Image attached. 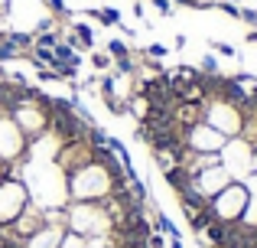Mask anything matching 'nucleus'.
Instances as JSON below:
<instances>
[{
  "mask_svg": "<svg viewBox=\"0 0 257 248\" xmlns=\"http://www.w3.org/2000/svg\"><path fill=\"white\" fill-rule=\"evenodd\" d=\"M120 186H127V177H114L107 167L91 160L75 173H69V203H101Z\"/></svg>",
  "mask_w": 257,
  "mask_h": 248,
  "instance_id": "f257e3e1",
  "label": "nucleus"
},
{
  "mask_svg": "<svg viewBox=\"0 0 257 248\" xmlns=\"http://www.w3.org/2000/svg\"><path fill=\"white\" fill-rule=\"evenodd\" d=\"M65 229L91 238L101 232H114V219L104 212L101 203H69L65 206Z\"/></svg>",
  "mask_w": 257,
  "mask_h": 248,
  "instance_id": "f03ea898",
  "label": "nucleus"
},
{
  "mask_svg": "<svg viewBox=\"0 0 257 248\" xmlns=\"http://www.w3.org/2000/svg\"><path fill=\"white\" fill-rule=\"evenodd\" d=\"M49 98L43 89H39L36 98H30V102H20L17 108H13V121H17V127L26 134V137H39L43 131H49V121H52V111H49Z\"/></svg>",
  "mask_w": 257,
  "mask_h": 248,
  "instance_id": "7ed1b4c3",
  "label": "nucleus"
},
{
  "mask_svg": "<svg viewBox=\"0 0 257 248\" xmlns=\"http://www.w3.org/2000/svg\"><path fill=\"white\" fill-rule=\"evenodd\" d=\"M247 199H251V193L244 190V183H238V180H231V183L225 186V190L218 193L215 199H208V216H212V222H225V225H234L241 219V212H244Z\"/></svg>",
  "mask_w": 257,
  "mask_h": 248,
  "instance_id": "20e7f679",
  "label": "nucleus"
},
{
  "mask_svg": "<svg viewBox=\"0 0 257 248\" xmlns=\"http://www.w3.org/2000/svg\"><path fill=\"white\" fill-rule=\"evenodd\" d=\"M202 121L212 124L218 134H225V137H238L241 127H244V111L238 108V105L225 102V98H208L205 102V115H202Z\"/></svg>",
  "mask_w": 257,
  "mask_h": 248,
  "instance_id": "39448f33",
  "label": "nucleus"
},
{
  "mask_svg": "<svg viewBox=\"0 0 257 248\" xmlns=\"http://www.w3.org/2000/svg\"><path fill=\"white\" fill-rule=\"evenodd\" d=\"M30 206V190L20 177L7 173L0 177V225H10L20 219V212Z\"/></svg>",
  "mask_w": 257,
  "mask_h": 248,
  "instance_id": "423d86ee",
  "label": "nucleus"
},
{
  "mask_svg": "<svg viewBox=\"0 0 257 248\" xmlns=\"http://www.w3.org/2000/svg\"><path fill=\"white\" fill-rule=\"evenodd\" d=\"M251 157H254V144L247 137H228L225 140V147L218 150V160H221V167L228 170V177L231 180H244L247 173H251Z\"/></svg>",
  "mask_w": 257,
  "mask_h": 248,
  "instance_id": "0eeeda50",
  "label": "nucleus"
},
{
  "mask_svg": "<svg viewBox=\"0 0 257 248\" xmlns=\"http://www.w3.org/2000/svg\"><path fill=\"white\" fill-rule=\"evenodd\" d=\"M26 147H30V137L17 127L10 115L0 118V160L4 163H20L26 157Z\"/></svg>",
  "mask_w": 257,
  "mask_h": 248,
  "instance_id": "6e6552de",
  "label": "nucleus"
},
{
  "mask_svg": "<svg viewBox=\"0 0 257 248\" xmlns=\"http://www.w3.org/2000/svg\"><path fill=\"white\" fill-rule=\"evenodd\" d=\"M225 140H228L225 134H218L205 121H199L192 127H182V144L192 147V150H199V153H218L221 147H225Z\"/></svg>",
  "mask_w": 257,
  "mask_h": 248,
  "instance_id": "1a4fd4ad",
  "label": "nucleus"
},
{
  "mask_svg": "<svg viewBox=\"0 0 257 248\" xmlns=\"http://www.w3.org/2000/svg\"><path fill=\"white\" fill-rule=\"evenodd\" d=\"M91 153H94V147L88 144V137L72 140V144H62V150L56 153V167L65 173V177H69V173H75L78 167L91 163Z\"/></svg>",
  "mask_w": 257,
  "mask_h": 248,
  "instance_id": "9d476101",
  "label": "nucleus"
},
{
  "mask_svg": "<svg viewBox=\"0 0 257 248\" xmlns=\"http://www.w3.org/2000/svg\"><path fill=\"white\" fill-rule=\"evenodd\" d=\"M228 183H231V177H228V170L218 163V167H208V170L195 173L192 177V193H199V196L208 203V199H215Z\"/></svg>",
  "mask_w": 257,
  "mask_h": 248,
  "instance_id": "9b49d317",
  "label": "nucleus"
},
{
  "mask_svg": "<svg viewBox=\"0 0 257 248\" xmlns=\"http://www.w3.org/2000/svg\"><path fill=\"white\" fill-rule=\"evenodd\" d=\"M62 235H65V225H52V222H46L43 229H36L30 238H23V248H59Z\"/></svg>",
  "mask_w": 257,
  "mask_h": 248,
  "instance_id": "f8f14e48",
  "label": "nucleus"
},
{
  "mask_svg": "<svg viewBox=\"0 0 257 248\" xmlns=\"http://www.w3.org/2000/svg\"><path fill=\"white\" fill-rule=\"evenodd\" d=\"M65 43L72 49H94V30L88 23H72V33H69Z\"/></svg>",
  "mask_w": 257,
  "mask_h": 248,
  "instance_id": "ddd939ff",
  "label": "nucleus"
},
{
  "mask_svg": "<svg viewBox=\"0 0 257 248\" xmlns=\"http://www.w3.org/2000/svg\"><path fill=\"white\" fill-rule=\"evenodd\" d=\"M163 180H166V186H170L176 196H182V193L192 186V177H189L182 167H170V170H163Z\"/></svg>",
  "mask_w": 257,
  "mask_h": 248,
  "instance_id": "4468645a",
  "label": "nucleus"
},
{
  "mask_svg": "<svg viewBox=\"0 0 257 248\" xmlns=\"http://www.w3.org/2000/svg\"><path fill=\"white\" fill-rule=\"evenodd\" d=\"M228 229H231V225H225V222H212V225H208V229H205V232L199 235V242L205 238V242L212 245V248H218V245H221V242L228 238Z\"/></svg>",
  "mask_w": 257,
  "mask_h": 248,
  "instance_id": "2eb2a0df",
  "label": "nucleus"
},
{
  "mask_svg": "<svg viewBox=\"0 0 257 248\" xmlns=\"http://www.w3.org/2000/svg\"><path fill=\"white\" fill-rule=\"evenodd\" d=\"M7 39H10L20 52H30L33 43H36V33H20V30H13V33H7Z\"/></svg>",
  "mask_w": 257,
  "mask_h": 248,
  "instance_id": "dca6fc26",
  "label": "nucleus"
},
{
  "mask_svg": "<svg viewBox=\"0 0 257 248\" xmlns=\"http://www.w3.org/2000/svg\"><path fill=\"white\" fill-rule=\"evenodd\" d=\"M88 248H120L117 235L114 232H101V235H91L88 238Z\"/></svg>",
  "mask_w": 257,
  "mask_h": 248,
  "instance_id": "f3484780",
  "label": "nucleus"
},
{
  "mask_svg": "<svg viewBox=\"0 0 257 248\" xmlns=\"http://www.w3.org/2000/svg\"><path fill=\"white\" fill-rule=\"evenodd\" d=\"M238 222H241V225H247V229H257V196L247 199V206H244V212H241Z\"/></svg>",
  "mask_w": 257,
  "mask_h": 248,
  "instance_id": "a211bd4d",
  "label": "nucleus"
},
{
  "mask_svg": "<svg viewBox=\"0 0 257 248\" xmlns=\"http://www.w3.org/2000/svg\"><path fill=\"white\" fill-rule=\"evenodd\" d=\"M94 20H98L101 26H117L120 23V13L114 10V7H101V10L94 13Z\"/></svg>",
  "mask_w": 257,
  "mask_h": 248,
  "instance_id": "6ab92c4d",
  "label": "nucleus"
},
{
  "mask_svg": "<svg viewBox=\"0 0 257 248\" xmlns=\"http://www.w3.org/2000/svg\"><path fill=\"white\" fill-rule=\"evenodd\" d=\"M59 248H88V238L78 235V232H69V229H65V235H62V242H59Z\"/></svg>",
  "mask_w": 257,
  "mask_h": 248,
  "instance_id": "aec40b11",
  "label": "nucleus"
},
{
  "mask_svg": "<svg viewBox=\"0 0 257 248\" xmlns=\"http://www.w3.org/2000/svg\"><path fill=\"white\" fill-rule=\"evenodd\" d=\"M111 62H114V59L107 56V52H91V65L98 72H107V69H111Z\"/></svg>",
  "mask_w": 257,
  "mask_h": 248,
  "instance_id": "412c9836",
  "label": "nucleus"
},
{
  "mask_svg": "<svg viewBox=\"0 0 257 248\" xmlns=\"http://www.w3.org/2000/svg\"><path fill=\"white\" fill-rule=\"evenodd\" d=\"M166 52H170V49H166L163 43H150L144 49V59H166Z\"/></svg>",
  "mask_w": 257,
  "mask_h": 248,
  "instance_id": "4be33fe9",
  "label": "nucleus"
},
{
  "mask_svg": "<svg viewBox=\"0 0 257 248\" xmlns=\"http://www.w3.org/2000/svg\"><path fill=\"white\" fill-rule=\"evenodd\" d=\"M215 7H218L221 13H228V17H234V20H241V7H234L231 0H215Z\"/></svg>",
  "mask_w": 257,
  "mask_h": 248,
  "instance_id": "5701e85b",
  "label": "nucleus"
},
{
  "mask_svg": "<svg viewBox=\"0 0 257 248\" xmlns=\"http://www.w3.org/2000/svg\"><path fill=\"white\" fill-rule=\"evenodd\" d=\"M199 69L205 72V75H218V59H215V56H205V59H202V65H199Z\"/></svg>",
  "mask_w": 257,
  "mask_h": 248,
  "instance_id": "b1692460",
  "label": "nucleus"
},
{
  "mask_svg": "<svg viewBox=\"0 0 257 248\" xmlns=\"http://www.w3.org/2000/svg\"><path fill=\"white\" fill-rule=\"evenodd\" d=\"M36 78H39V82H62L59 72H52V69H36Z\"/></svg>",
  "mask_w": 257,
  "mask_h": 248,
  "instance_id": "393cba45",
  "label": "nucleus"
},
{
  "mask_svg": "<svg viewBox=\"0 0 257 248\" xmlns=\"http://www.w3.org/2000/svg\"><path fill=\"white\" fill-rule=\"evenodd\" d=\"M212 49L218 52V56H234V46L231 43H218V39H212Z\"/></svg>",
  "mask_w": 257,
  "mask_h": 248,
  "instance_id": "a878e982",
  "label": "nucleus"
},
{
  "mask_svg": "<svg viewBox=\"0 0 257 248\" xmlns=\"http://www.w3.org/2000/svg\"><path fill=\"white\" fill-rule=\"evenodd\" d=\"M241 183H244V190L251 193V196H257V173H247V177L241 180Z\"/></svg>",
  "mask_w": 257,
  "mask_h": 248,
  "instance_id": "bb28decb",
  "label": "nucleus"
},
{
  "mask_svg": "<svg viewBox=\"0 0 257 248\" xmlns=\"http://www.w3.org/2000/svg\"><path fill=\"white\" fill-rule=\"evenodd\" d=\"M241 20H244L251 30H257V10H247V7H244V10H241Z\"/></svg>",
  "mask_w": 257,
  "mask_h": 248,
  "instance_id": "cd10ccee",
  "label": "nucleus"
},
{
  "mask_svg": "<svg viewBox=\"0 0 257 248\" xmlns=\"http://www.w3.org/2000/svg\"><path fill=\"white\" fill-rule=\"evenodd\" d=\"M150 4L157 7V10L163 13V17H170V13H173V0H150Z\"/></svg>",
  "mask_w": 257,
  "mask_h": 248,
  "instance_id": "c85d7f7f",
  "label": "nucleus"
},
{
  "mask_svg": "<svg viewBox=\"0 0 257 248\" xmlns=\"http://www.w3.org/2000/svg\"><path fill=\"white\" fill-rule=\"evenodd\" d=\"M46 4L52 7V13H69V7H65V0H46Z\"/></svg>",
  "mask_w": 257,
  "mask_h": 248,
  "instance_id": "c756f323",
  "label": "nucleus"
},
{
  "mask_svg": "<svg viewBox=\"0 0 257 248\" xmlns=\"http://www.w3.org/2000/svg\"><path fill=\"white\" fill-rule=\"evenodd\" d=\"M166 242H163V232H153L150 235V248H163Z\"/></svg>",
  "mask_w": 257,
  "mask_h": 248,
  "instance_id": "7c9ffc66",
  "label": "nucleus"
},
{
  "mask_svg": "<svg viewBox=\"0 0 257 248\" xmlns=\"http://www.w3.org/2000/svg\"><path fill=\"white\" fill-rule=\"evenodd\" d=\"M170 248H186V245H182V238H170Z\"/></svg>",
  "mask_w": 257,
  "mask_h": 248,
  "instance_id": "2f4dec72",
  "label": "nucleus"
},
{
  "mask_svg": "<svg viewBox=\"0 0 257 248\" xmlns=\"http://www.w3.org/2000/svg\"><path fill=\"white\" fill-rule=\"evenodd\" d=\"M251 173H257V147H254V157H251Z\"/></svg>",
  "mask_w": 257,
  "mask_h": 248,
  "instance_id": "473e14b6",
  "label": "nucleus"
},
{
  "mask_svg": "<svg viewBox=\"0 0 257 248\" xmlns=\"http://www.w3.org/2000/svg\"><path fill=\"white\" fill-rule=\"evenodd\" d=\"M247 43H257V30H251V33H247Z\"/></svg>",
  "mask_w": 257,
  "mask_h": 248,
  "instance_id": "72a5a7b5",
  "label": "nucleus"
},
{
  "mask_svg": "<svg viewBox=\"0 0 257 248\" xmlns=\"http://www.w3.org/2000/svg\"><path fill=\"white\" fill-rule=\"evenodd\" d=\"M0 78H7V69H4V62H0Z\"/></svg>",
  "mask_w": 257,
  "mask_h": 248,
  "instance_id": "f704fd0d",
  "label": "nucleus"
}]
</instances>
